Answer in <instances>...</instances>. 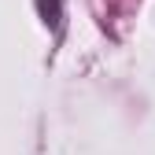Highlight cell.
<instances>
[{"instance_id": "cell-1", "label": "cell", "mask_w": 155, "mask_h": 155, "mask_svg": "<svg viewBox=\"0 0 155 155\" xmlns=\"http://www.w3.org/2000/svg\"><path fill=\"white\" fill-rule=\"evenodd\" d=\"M37 15H41V22L52 33H59V26H63V0H37Z\"/></svg>"}]
</instances>
